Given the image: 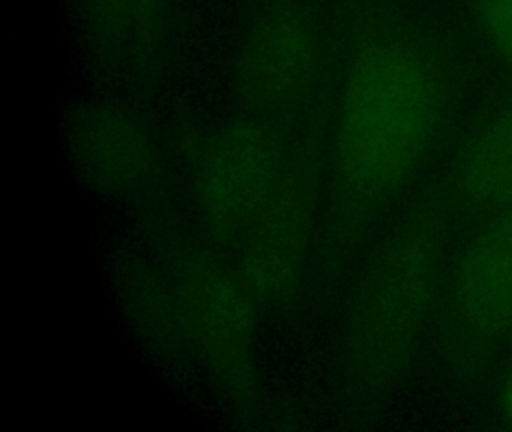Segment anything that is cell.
<instances>
[{
	"label": "cell",
	"instance_id": "obj_8",
	"mask_svg": "<svg viewBox=\"0 0 512 432\" xmlns=\"http://www.w3.org/2000/svg\"><path fill=\"white\" fill-rule=\"evenodd\" d=\"M316 41L304 17L293 8L263 15L245 36L235 68L236 95L257 114L295 104L310 83Z\"/></svg>",
	"mask_w": 512,
	"mask_h": 432
},
{
	"label": "cell",
	"instance_id": "obj_7",
	"mask_svg": "<svg viewBox=\"0 0 512 432\" xmlns=\"http://www.w3.org/2000/svg\"><path fill=\"white\" fill-rule=\"evenodd\" d=\"M68 143L77 170L98 194L143 200L163 183L154 135L119 105H83L68 122Z\"/></svg>",
	"mask_w": 512,
	"mask_h": 432
},
{
	"label": "cell",
	"instance_id": "obj_4",
	"mask_svg": "<svg viewBox=\"0 0 512 432\" xmlns=\"http://www.w3.org/2000/svg\"><path fill=\"white\" fill-rule=\"evenodd\" d=\"M320 132L311 129L286 150L265 204L236 249V267L262 303L295 300L313 267L325 207Z\"/></svg>",
	"mask_w": 512,
	"mask_h": 432
},
{
	"label": "cell",
	"instance_id": "obj_9",
	"mask_svg": "<svg viewBox=\"0 0 512 432\" xmlns=\"http://www.w3.org/2000/svg\"><path fill=\"white\" fill-rule=\"evenodd\" d=\"M448 179L458 212L487 219L512 207V98L478 129Z\"/></svg>",
	"mask_w": 512,
	"mask_h": 432
},
{
	"label": "cell",
	"instance_id": "obj_6",
	"mask_svg": "<svg viewBox=\"0 0 512 432\" xmlns=\"http://www.w3.org/2000/svg\"><path fill=\"white\" fill-rule=\"evenodd\" d=\"M286 150L259 120H236L203 144L191 200L206 245L236 252L277 179Z\"/></svg>",
	"mask_w": 512,
	"mask_h": 432
},
{
	"label": "cell",
	"instance_id": "obj_3",
	"mask_svg": "<svg viewBox=\"0 0 512 432\" xmlns=\"http://www.w3.org/2000/svg\"><path fill=\"white\" fill-rule=\"evenodd\" d=\"M190 341L233 407L259 401V297L235 263L206 243L169 242L157 249Z\"/></svg>",
	"mask_w": 512,
	"mask_h": 432
},
{
	"label": "cell",
	"instance_id": "obj_11",
	"mask_svg": "<svg viewBox=\"0 0 512 432\" xmlns=\"http://www.w3.org/2000/svg\"><path fill=\"white\" fill-rule=\"evenodd\" d=\"M475 11L488 44L512 69V0H475Z\"/></svg>",
	"mask_w": 512,
	"mask_h": 432
},
{
	"label": "cell",
	"instance_id": "obj_2",
	"mask_svg": "<svg viewBox=\"0 0 512 432\" xmlns=\"http://www.w3.org/2000/svg\"><path fill=\"white\" fill-rule=\"evenodd\" d=\"M455 215L448 179L431 183L359 270L344 317L343 351L350 395L362 404L392 393L434 329Z\"/></svg>",
	"mask_w": 512,
	"mask_h": 432
},
{
	"label": "cell",
	"instance_id": "obj_12",
	"mask_svg": "<svg viewBox=\"0 0 512 432\" xmlns=\"http://www.w3.org/2000/svg\"><path fill=\"white\" fill-rule=\"evenodd\" d=\"M502 411L506 422L512 428V369L506 375L505 383L502 387Z\"/></svg>",
	"mask_w": 512,
	"mask_h": 432
},
{
	"label": "cell",
	"instance_id": "obj_1",
	"mask_svg": "<svg viewBox=\"0 0 512 432\" xmlns=\"http://www.w3.org/2000/svg\"><path fill=\"white\" fill-rule=\"evenodd\" d=\"M448 108L436 60L412 39L380 33L355 51L335 113L325 207L313 267L334 288L421 173Z\"/></svg>",
	"mask_w": 512,
	"mask_h": 432
},
{
	"label": "cell",
	"instance_id": "obj_5",
	"mask_svg": "<svg viewBox=\"0 0 512 432\" xmlns=\"http://www.w3.org/2000/svg\"><path fill=\"white\" fill-rule=\"evenodd\" d=\"M437 351L454 377L487 371L512 339V207L484 219L443 281Z\"/></svg>",
	"mask_w": 512,
	"mask_h": 432
},
{
	"label": "cell",
	"instance_id": "obj_10",
	"mask_svg": "<svg viewBox=\"0 0 512 432\" xmlns=\"http://www.w3.org/2000/svg\"><path fill=\"white\" fill-rule=\"evenodd\" d=\"M118 291L151 347L170 360L194 359L175 294L158 260L133 258L121 266Z\"/></svg>",
	"mask_w": 512,
	"mask_h": 432
}]
</instances>
